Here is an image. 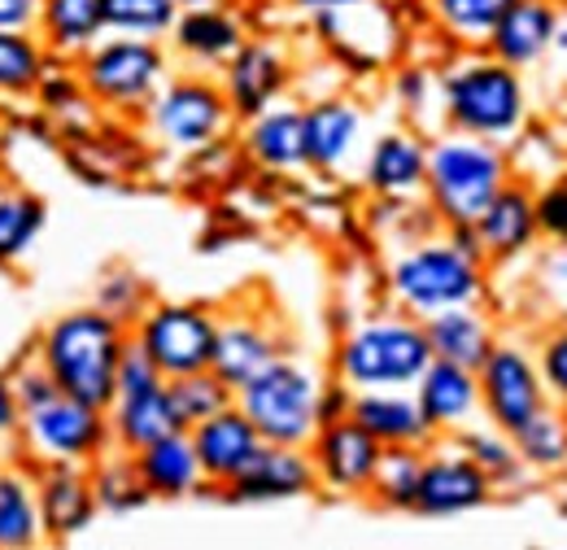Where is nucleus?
Here are the masks:
<instances>
[{"label":"nucleus","mask_w":567,"mask_h":550,"mask_svg":"<svg viewBox=\"0 0 567 550\" xmlns=\"http://www.w3.org/2000/svg\"><path fill=\"white\" fill-rule=\"evenodd\" d=\"M9 385H13V398H18L22 415L40 411L44 403H53V398L62 394V389L53 385V376L44 371V363H40V358H22V367H13V371H9Z\"/></svg>","instance_id":"37998d69"},{"label":"nucleus","mask_w":567,"mask_h":550,"mask_svg":"<svg viewBox=\"0 0 567 550\" xmlns=\"http://www.w3.org/2000/svg\"><path fill=\"white\" fill-rule=\"evenodd\" d=\"M427 175V144L415 132H389L371 144L367 166H362V184L375 197H402L411 202L415 193H424Z\"/></svg>","instance_id":"412c9836"},{"label":"nucleus","mask_w":567,"mask_h":550,"mask_svg":"<svg viewBox=\"0 0 567 550\" xmlns=\"http://www.w3.org/2000/svg\"><path fill=\"white\" fill-rule=\"evenodd\" d=\"M31 96H40V105H44L49 114H58V119L74 114V110L87 101V92H83V83H79L74 62H62V58H53V62H49V70L40 74V83H35V92H31Z\"/></svg>","instance_id":"79ce46f5"},{"label":"nucleus","mask_w":567,"mask_h":550,"mask_svg":"<svg viewBox=\"0 0 567 550\" xmlns=\"http://www.w3.org/2000/svg\"><path fill=\"white\" fill-rule=\"evenodd\" d=\"M306 450H310L315 477H319L323 489H332V493H367L384 446L358 424L354 415H341V419L319 424V432L310 437Z\"/></svg>","instance_id":"f8f14e48"},{"label":"nucleus","mask_w":567,"mask_h":550,"mask_svg":"<svg viewBox=\"0 0 567 550\" xmlns=\"http://www.w3.org/2000/svg\"><path fill=\"white\" fill-rule=\"evenodd\" d=\"M79 83L87 92L92 105L101 110H118V114H136L148 110V101L157 96V88L166 83V49L157 40H136V35H101L79 62Z\"/></svg>","instance_id":"423d86ee"},{"label":"nucleus","mask_w":567,"mask_h":550,"mask_svg":"<svg viewBox=\"0 0 567 550\" xmlns=\"http://www.w3.org/2000/svg\"><path fill=\"white\" fill-rule=\"evenodd\" d=\"M420 472H424V450L420 446H384L367 493H375V502H384L393 511H415Z\"/></svg>","instance_id":"c9c22d12"},{"label":"nucleus","mask_w":567,"mask_h":550,"mask_svg":"<svg viewBox=\"0 0 567 550\" xmlns=\"http://www.w3.org/2000/svg\"><path fill=\"white\" fill-rule=\"evenodd\" d=\"M515 0H427L436 27L463 44H485L494 22L511 9Z\"/></svg>","instance_id":"ea45409f"},{"label":"nucleus","mask_w":567,"mask_h":550,"mask_svg":"<svg viewBox=\"0 0 567 550\" xmlns=\"http://www.w3.org/2000/svg\"><path fill=\"white\" fill-rule=\"evenodd\" d=\"M494 498V481L454 446V450H424V472H420V493L415 511L432 520H450L463 511H476Z\"/></svg>","instance_id":"4468645a"},{"label":"nucleus","mask_w":567,"mask_h":550,"mask_svg":"<svg viewBox=\"0 0 567 550\" xmlns=\"http://www.w3.org/2000/svg\"><path fill=\"white\" fill-rule=\"evenodd\" d=\"M362 136V110L346 96H323L306 110V157L315 171H341Z\"/></svg>","instance_id":"a878e982"},{"label":"nucleus","mask_w":567,"mask_h":550,"mask_svg":"<svg viewBox=\"0 0 567 550\" xmlns=\"http://www.w3.org/2000/svg\"><path fill=\"white\" fill-rule=\"evenodd\" d=\"M87 481L96 493V511H110V516H127V511H141L144 502H153L136 472V459L118 446H110L101 459L87 464Z\"/></svg>","instance_id":"2f4dec72"},{"label":"nucleus","mask_w":567,"mask_h":550,"mask_svg":"<svg viewBox=\"0 0 567 550\" xmlns=\"http://www.w3.org/2000/svg\"><path fill=\"white\" fill-rule=\"evenodd\" d=\"M18 428H22V407H18V398H13L9 376L0 371V441H13Z\"/></svg>","instance_id":"09e8293b"},{"label":"nucleus","mask_w":567,"mask_h":550,"mask_svg":"<svg viewBox=\"0 0 567 550\" xmlns=\"http://www.w3.org/2000/svg\"><path fill=\"white\" fill-rule=\"evenodd\" d=\"M537 371H542L546 389H550L555 398H564V403H567V328L550 333V337L542 342V354H537Z\"/></svg>","instance_id":"c03bdc74"},{"label":"nucleus","mask_w":567,"mask_h":550,"mask_svg":"<svg viewBox=\"0 0 567 550\" xmlns=\"http://www.w3.org/2000/svg\"><path fill=\"white\" fill-rule=\"evenodd\" d=\"M427 92H432V74L427 70H402L398 74V101L406 105V110H424Z\"/></svg>","instance_id":"de8ad7c7"},{"label":"nucleus","mask_w":567,"mask_h":550,"mask_svg":"<svg viewBox=\"0 0 567 550\" xmlns=\"http://www.w3.org/2000/svg\"><path fill=\"white\" fill-rule=\"evenodd\" d=\"M432 363L424 324L415 315H380L358 324L337 349L341 385L350 389H411Z\"/></svg>","instance_id":"20e7f679"},{"label":"nucleus","mask_w":567,"mask_h":550,"mask_svg":"<svg viewBox=\"0 0 567 550\" xmlns=\"http://www.w3.org/2000/svg\"><path fill=\"white\" fill-rule=\"evenodd\" d=\"M550 272H555V279H564V284H567V254L555 263V267H550Z\"/></svg>","instance_id":"5fc2aeb1"},{"label":"nucleus","mask_w":567,"mask_h":550,"mask_svg":"<svg viewBox=\"0 0 567 550\" xmlns=\"http://www.w3.org/2000/svg\"><path fill=\"white\" fill-rule=\"evenodd\" d=\"M454 446L489 477L494 485H511L524 477V459H519V450H515V441H511V432H502V428H458L454 432Z\"/></svg>","instance_id":"4c0bfd02"},{"label":"nucleus","mask_w":567,"mask_h":550,"mask_svg":"<svg viewBox=\"0 0 567 550\" xmlns=\"http://www.w3.org/2000/svg\"><path fill=\"white\" fill-rule=\"evenodd\" d=\"M559 58H567V4H559V18H555V44H550Z\"/></svg>","instance_id":"603ef678"},{"label":"nucleus","mask_w":567,"mask_h":550,"mask_svg":"<svg viewBox=\"0 0 567 550\" xmlns=\"http://www.w3.org/2000/svg\"><path fill=\"white\" fill-rule=\"evenodd\" d=\"M533 206H537V232L567 245V180L550 184L542 197H533Z\"/></svg>","instance_id":"a18cd8bd"},{"label":"nucleus","mask_w":567,"mask_h":550,"mask_svg":"<svg viewBox=\"0 0 567 550\" xmlns=\"http://www.w3.org/2000/svg\"><path fill=\"white\" fill-rule=\"evenodd\" d=\"M511 441H515L524 468H533V472H559V468H567V415L555 411L550 403L533 419H524L511 432Z\"/></svg>","instance_id":"72a5a7b5"},{"label":"nucleus","mask_w":567,"mask_h":550,"mask_svg":"<svg viewBox=\"0 0 567 550\" xmlns=\"http://www.w3.org/2000/svg\"><path fill=\"white\" fill-rule=\"evenodd\" d=\"M301 13H323V9H346V4H358V0H292Z\"/></svg>","instance_id":"3c124183"},{"label":"nucleus","mask_w":567,"mask_h":550,"mask_svg":"<svg viewBox=\"0 0 567 550\" xmlns=\"http://www.w3.org/2000/svg\"><path fill=\"white\" fill-rule=\"evenodd\" d=\"M179 18L175 0H105V31L136 35V40H166Z\"/></svg>","instance_id":"58836bf2"},{"label":"nucleus","mask_w":567,"mask_h":550,"mask_svg":"<svg viewBox=\"0 0 567 550\" xmlns=\"http://www.w3.org/2000/svg\"><path fill=\"white\" fill-rule=\"evenodd\" d=\"M564 415H567V411H564Z\"/></svg>","instance_id":"4d7b16f0"},{"label":"nucleus","mask_w":567,"mask_h":550,"mask_svg":"<svg viewBox=\"0 0 567 550\" xmlns=\"http://www.w3.org/2000/svg\"><path fill=\"white\" fill-rule=\"evenodd\" d=\"M218 315L197 302H153L132 324V342L153 358V367L175 380L188 371H206L214 358Z\"/></svg>","instance_id":"6e6552de"},{"label":"nucleus","mask_w":567,"mask_h":550,"mask_svg":"<svg viewBox=\"0 0 567 550\" xmlns=\"http://www.w3.org/2000/svg\"><path fill=\"white\" fill-rule=\"evenodd\" d=\"M564 79H567V58H564Z\"/></svg>","instance_id":"6e6d98bb"},{"label":"nucleus","mask_w":567,"mask_h":550,"mask_svg":"<svg viewBox=\"0 0 567 550\" xmlns=\"http://www.w3.org/2000/svg\"><path fill=\"white\" fill-rule=\"evenodd\" d=\"M511 180L506 153L494 140L467 136V132H445L427 144V175L424 193L432 214L445 227H472L485 206L502 193Z\"/></svg>","instance_id":"f03ea898"},{"label":"nucleus","mask_w":567,"mask_h":550,"mask_svg":"<svg viewBox=\"0 0 567 550\" xmlns=\"http://www.w3.org/2000/svg\"><path fill=\"white\" fill-rule=\"evenodd\" d=\"M127 342H132V333L118 319L101 315L96 306H79L40 333L35 358L44 363V371L53 376V385L66 398H79L96 411H110Z\"/></svg>","instance_id":"f257e3e1"},{"label":"nucleus","mask_w":567,"mask_h":550,"mask_svg":"<svg viewBox=\"0 0 567 550\" xmlns=\"http://www.w3.org/2000/svg\"><path fill=\"white\" fill-rule=\"evenodd\" d=\"M415 389V403L424 419L432 424V432H458L463 424H472V415L481 411V380L472 367H458V363H445V358H432L424 367V376L411 385Z\"/></svg>","instance_id":"6ab92c4d"},{"label":"nucleus","mask_w":567,"mask_h":550,"mask_svg":"<svg viewBox=\"0 0 567 550\" xmlns=\"http://www.w3.org/2000/svg\"><path fill=\"white\" fill-rule=\"evenodd\" d=\"M110 432H114V446L136 455L144 446L179 432V419L171 411V394H166V380L153 385V389H141V394H118L110 403Z\"/></svg>","instance_id":"c756f323"},{"label":"nucleus","mask_w":567,"mask_h":550,"mask_svg":"<svg viewBox=\"0 0 567 550\" xmlns=\"http://www.w3.org/2000/svg\"><path fill=\"white\" fill-rule=\"evenodd\" d=\"M35 507L49 542H71L96 520V493L87 481V464H40Z\"/></svg>","instance_id":"dca6fc26"},{"label":"nucleus","mask_w":567,"mask_h":550,"mask_svg":"<svg viewBox=\"0 0 567 550\" xmlns=\"http://www.w3.org/2000/svg\"><path fill=\"white\" fill-rule=\"evenodd\" d=\"M276 358H280V345H276V337H271L262 324H254V319H218L210 371L223 376L231 389L249 385V380H254L258 371H267Z\"/></svg>","instance_id":"c85d7f7f"},{"label":"nucleus","mask_w":567,"mask_h":550,"mask_svg":"<svg viewBox=\"0 0 567 550\" xmlns=\"http://www.w3.org/2000/svg\"><path fill=\"white\" fill-rule=\"evenodd\" d=\"M18 437L35 464H92L114 446L110 415L66 394L44 403L40 411L22 415Z\"/></svg>","instance_id":"9d476101"},{"label":"nucleus","mask_w":567,"mask_h":550,"mask_svg":"<svg viewBox=\"0 0 567 550\" xmlns=\"http://www.w3.org/2000/svg\"><path fill=\"white\" fill-rule=\"evenodd\" d=\"M148 128L153 136L171 149H206L210 140H223L231 128V105L223 96V83H210L202 74H179L166 79L157 88V96L148 101Z\"/></svg>","instance_id":"1a4fd4ad"},{"label":"nucleus","mask_w":567,"mask_h":550,"mask_svg":"<svg viewBox=\"0 0 567 550\" xmlns=\"http://www.w3.org/2000/svg\"><path fill=\"white\" fill-rule=\"evenodd\" d=\"M166 394H171V411H175V419H179L184 432L197 428V424L210 419V415L227 411V407L236 403V389H231L223 376H214L210 367H206V371H188V376L166 380Z\"/></svg>","instance_id":"f704fd0d"},{"label":"nucleus","mask_w":567,"mask_h":550,"mask_svg":"<svg viewBox=\"0 0 567 550\" xmlns=\"http://www.w3.org/2000/svg\"><path fill=\"white\" fill-rule=\"evenodd\" d=\"M49 223V206L27 189H0V267H13L31 254Z\"/></svg>","instance_id":"473e14b6"},{"label":"nucleus","mask_w":567,"mask_h":550,"mask_svg":"<svg viewBox=\"0 0 567 550\" xmlns=\"http://www.w3.org/2000/svg\"><path fill=\"white\" fill-rule=\"evenodd\" d=\"M389 288L406 315L427 319L450 306H476L485 297V272H481V258L463 254L450 236L445 241L427 236L393 258Z\"/></svg>","instance_id":"39448f33"},{"label":"nucleus","mask_w":567,"mask_h":550,"mask_svg":"<svg viewBox=\"0 0 567 550\" xmlns=\"http://www.w3.org/2000/svg\"><path fill=\"white\" fill-rule=\"evenodd\" d=\"M53 53L35 31H0V96H31Z\"/></svg>","instance_id":"e433bc0d"},{"label":"nucleus","mask_w":567,"mask_h":550,"mask_svg":"<svg viewBox=\"0 0 567 550\" xmlns=\"http://www.w3.org/2000/svg\"><path fill=\"white\" fill-rule=\"evenodd\" d=\"M288 88V58L271 40H245L227 62H223V96L236 119H254L267 105H276Z\"/></svg>","instance_id":"2eb2a0df"},{"label":"nucleus","mask_w":567,"mask_h":550,"mask_svg":"<svg viewBox=\"0 0 567 550\" xmlns=\"http://www.w3.org/2000/svg\"><path fill=\"white\" fill-rule=\"evenodd\" d=\"M92 306H96L101 315L118 319V324L132 333V324L141 319L153 302H148V288H144L141 275L127 272V267H114V272L101 275V284H96V302H92Z\"/></svg>","instance_id":"a19ab883"},{"label":"nucleus","mask_w":567,"mask_h":550,"mask_svg":"<svg viewBox=\"0 0 567 550\" xmlns=\"http://www.w3.org/2000/svg\"><path fill=\"white\" fill-rule=\"evenodd\" d=\"M136 459V472H141L148 498H193L202 493V464H197V450H193V437L179 428L153 446H144L132 455Z\"/></svg>","instance_id":"393cba45"},{"label":"nucleus","mask_w":567,"mask_h":550,"mask_svg":"<svg viewBox=\"0 0 567 550\" xmlns=\"http://www.w3.org/2000/svg\"><path fill=\"white\" fill-rule=\"evenodd\" d=\"M179 9H223V4H231V0H175Z\"/></svg>","instance_id":"864d4df0"},{"label":"nucleus","mask_w":567,"mask_h":550,"mask_svg":"<svg viewBox=\"0 0 567 550\" xmlns=\"http://www.w3.org/2000/svg\"><path fill=\"white\" fill-rule=\"evenodd\" d=\"M436 88H441L445 123L454 132L502 144L524 128V114H528L524 79H519V70L502 67L494 58H467V62L450 67Z\"/></svg>","instance_id":"7ed1b4c3"},{"label":"nucleus","mask_w":567,"mask_h":550,"mask_svg":"<svg viewBox=\"0 0 567 550\" xmlns=\"http://www.w3.org/2000/svg\"><path fill=\"white\" fill-rule=\"evenodd\" d=\"M350 415L380 446H420V450H427L436 441L415 394H406V389H358Z\"/></svg>","instance_id":"aec40b11"},{"label":"nucleus","mask_w":567,"mask_h":550,"mask_svg":"<svg viewBox=\"0 0 567 550\" xmlns=\"http://www.w3.org/2000/svg\"><path fill=\"white\" fill-rule=\"evenodd\" d=\"M171 44H175L179 58H188L197 67H223L245 44V22L231 13V4H223V9H179L175 27H171Z\"/></svg>","instance_id":"b1692460"},{"label":"nucleus","mask_w":567,"mask_h":550,"mask_svg":"<svg viewBox=\"0 0 567 550\" xmlns=\"http://www.w3.org/2000/svg\"><path fill=\"white\" fill-rule=\"evenodd\" d=\"M188 437H193V450H197V464H202V477L210 489H218L223 498H227V485H236L245 472H249V464L262 455V432L249 424V415L240 411L236 403L227 407V411L210 415V419H202L197 428H188Z\"/></svg>","instance_id":"ddd939ff"},{"label":"nucleus","mask_w":567,"mask_h":550,"mask_svg":"<svg viewBox=\"0 0 567 550\" xmlns=\"http://www.w3.org/2000/svg\"><path fill=\"white\" fill-rule=\"evenodd\" d=\"M44 542L35 481L22 468H0V550H31Z\"/></svg>","instance_id":"7c9ffc66"},{"label":"nucleus","mask_w":567,"mask_h":550,"mask_svg":"<svg viewBox=\"0 0 567 550\" xmlns=\"http://www.w3.org/2000/svg\"><path fill=\"white\" fill-rule=\"evenodd\" d=\"M420 324H424L432 358H445V363H458V367H472V371H481V363L497 345L489 315H481L476 306H450V310H436Z\"/></svg>","instance_id":"bb28decb"},{"label":"nucleus","mask_w":567,"mask_h":550,"mask_svg":"<svg viewBox=\"0 0 567 550\" xmlns=\"http://www.w3.org/2000/svg\"><path fill=\"white\" fill-rule=\"evenodd\" d=\"M476 227V241H481V254L485 258H515L524 254L533 241H537V206H533V193L524 184H502L494 202L485 206V214L472 223Z\"/></svg>","instance_id":"5701e85b"},{"label":"nucleus","mask_w":567,"mask_h":550,"mask_svg":"<svg viewBox=\"0 0 567 550\" xmlns=\"http://www.w3.org/2000/svg\"><path fill=\"white\" fill-rule=\"evenodd\" d=\"M245 153L276 175L306 171V105H267L262 114H254L245 132Z\"/></svg>","instance_id":"4be33fe9"},{"label":"nucleus","mask_w":567,"mask_h":550,"mask_svg":"<svg viewBox=\"0 0 567 550\" xmlns=\"http://www.w3.org/2000/svg\"><path fill=\"white\" fill-rule=\"evenodd\" d=\"M350 403H354V389H350V385H337V389H319V424L350 415Z\"/></svg>","instance_id":"8fccbe9b"},{"label":"nucleus","mask_w":567,"mask_h":550,"mask_svg":"<svg viewBox=\"0 0 567 550\" xmlns=\"http://www.w3.org/2000/svg\"><path fill=\"white\" fill-rule=\"evenodd\" d=\"M40 0H0V31H35Z\"/></svg>","instance_id":"49530a36"},{"label":"nucleus","mask_w":567,"mask_h":550,"mask_svg":"<svg viewBox=\"0 0 567 550\" xmlns=\"http://www.w3.org/2000/svg\"><path fill=\"white\" fill-rule=\"evenodd\" d=\"M555 18H559V0H515L485 35L489 58L511 70L537 67L555 44Z\"/></svg>","instance_id":"f3484780"},{"label":"nucleus","mask_w":567,"mask_h":550,"mask_svg":"<svg viewBox=\"0 0 567 550\" xmlns=\"http://www.w3.org/2000/svg\"><path fill=\"white\" fill-rule=\"evenodd\" d=\"M35 35L62 62H79L105 35V0H40Z\"/></svg>","instance_id":"cd10ccee"},{"label":"nucleus","mask_w":567,"mask_h":550,"mask_svg":"<svg viewBox=\"0 0 567 550\" xmlns=\"http://www.w3.org/2000/svg\"><path fill=\"white\" fill-rule=\"evenodd\" d=\"M319 489L315 464L306 446H262V455L249 464V472L227 485L231 502H288Z\"/></svg>","instance_id":"a211bd4d"},{"label":"nucleus","mask_w":567,"mask_h":550,"mask_svg":"<svg viewBox=\"0 0 567 550\" xmlns=\"http://www.w3.org/2000/svg\"><path fill=\"white\" fill-rule=\"evenodd\" d=\"M476 380H481V411L489 415L502 432H515L550 398L537 363L515 345H494L489 358L481 363Z\"/></svg>","instance_id":"9b49d317"},{"label":"nucleus","mask_w":567,"mask_h":550,"mask_svg":"<svg viewBox=\"0 0 567 550\" xmlns=\"http://www.w3.org/2000/svg\"><path fill=\"white\" fill-rule=\"evenodd\" d=\"M319 389L323 385L301 363L280 354L267 371L236 389V407L249 415L267 446H310L319 432Z\"/></svg>","instance_id":"0eeeda50"}]
</instances>
